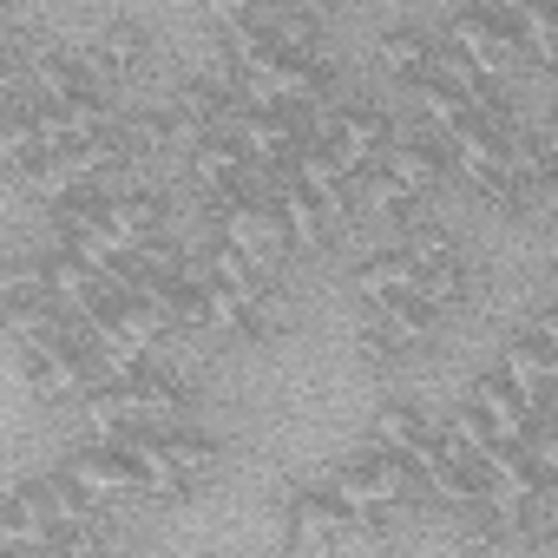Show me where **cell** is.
<instances>
[{
  "instance_id": "obj_1",
  "label": "cell",
  "mask_w": 558,
  "mask_h": 558,
  "mask_svg": "<svg viewBox=\"0 0 558 558\" xmlns=\"http://www.w3.org/2000/svg\"><path fill=\"white\" fill-rule=\"evenodd\" d=\"M440 40H447L460 60H473V66H480L493 86H506V80H519V73H525L519 34H512V14H499V8H480V0L453 8V21L440 27Z\"/></svg>"
},
{
  "instance_id": "obj_2",
  "label": "cell",
  "mask_w": 558,
  "mask_h": 558,
  "mask_svg": "<svg viewBox=\"0 0 558 558\" xmlns=\"http://www.w3.org/2000/svg\"><path fill=\"white\" fill-rule=\"evenodd\" d=\"M230 132H236V145L250 151V165H256V171H290V165H296V151L316 138V132H310V119H303V106H269V112L243 106V112L230 119Z\"/></svg>"
},
{
  "instance_id": "obj_3",
  "label": "cell",
  "mask_w": 558,
  "mask_h": 558,
  "mask_svg": "<svg viewBox=\"0 0 558 558\" xmlns=\"http://www.w3.org/2000/svg\"><path fill=\"white\" fill-rule=\"evenodd\" d=\"M66 466V480L93 499V506H138V499H151L145 493V473L132 466V453L125 447H112V440H93V447H80V453H66L60 460Z\"/></svg>"
},
{
  "instance_id": "obj_4",
  "label": "cell",
  "mask_w": 558,
  "mask_h": 558,
  "mask_svg": "<svg viewBox=\"0 0 558 558\" xmlns=\"http://www.w3.org/2000/svg\"><path fill=\"white\" fill-rule=\"evenodd\" d=\"M421 204L447 184V171H453V158H447V138L427 125V119H408L401 132H395V145H388V158H381Z\"/></svg>"
},
{
  "instance_id": "obj_5",
  "label": "cell",
  "mask_w": 558,
  "mask_h": 558,
  "mask_svg": "<svg viewBox=\"0 0 558 558\" xmlns=\"http://www.w3.org/2000/svg\"><path fill=\"white\" fill-rule=\"evenodd\" d=\"M395 132H401V119H395V112H381V106H342V112H329V119L316 125V138H329L355 171L381 165V158H388V145H395Z\"/></svg>"
},
{
  "instance_id": "obj_6",
  "label": "cell",
  "mask_w": 558,
  "mask_h": 558,
  "mask_svg": "<svg viewBox=\"0 0 558 558\" xmlns=\"http://www.w3.org/2000/svg\"><path fill=\"white\" fill-rule=\"evenodd\" d=\"M283 545L290 551H310V545H336L342 538V525H349V506L329 493V486H296V493H283Z\"/></svg>"
},
{
  "instance_id": "obj_7",
  "label": "cell",
  "mask_w": 558,
  "mask_h": 558,
  "mask_svg": "<svg viewBox=\"0 0 558 558\" xmlns=\"http://www.w3.org/2000/svg\"><path fill=\"white\" fill-rule=\"evenodd\" d=\"M440 34L434 27H421V21H395L381 40H375V66L388 73V80H401L408 93L421 86V80H440Z\"/></svg>"
},
{
  "instance_id": "obj_8",
  "label": "cell",
  "mask_w": 558,
  "mask_h": 558,
  "mask_svg": "<svg viewBox=\"0 0 558 558\" xmlns=\"http://www.w3.org/2000/svg\"><path fill=\"white\" fill-rule=\"evenodd\" d=\"M466 401L480 408V421H486L499 440H532V434L545 427V414H538V408H532V401H525L506 375H499V368H493V375H473Z\"/></svg>"
},
{
  "instance_id": "obj_9",
  "label": "cell",
  "mask_w": 558,
  "mask_h": 558,
  "mask_svg": "<svg viewBox=\"0 0 558 558\" xmlns=\"http://www.w3.org/2000/svg\"><path fill=\"white\" fill-rule=\"evenodd\" d=\"M499 375L551 421V408H558V381H551V349L532 336V329H519V336H506V349H499Z\"/></svg>"
},
{
  "instance_id": "obj_10",
  "label": "cell",
  "mask_w": 558,
  "mask_h": 558,
  "mask_svg": "<svg viewBox=\"0 0 558 558\" xmlns=\"http://www.w3.org/2000/svg\"><path fill=\"white\" fill-rule=\"evenodd\" d=\"M0 551L8 558H53V519H47L34 480L14 486L8 506H0Z\"/></svg>"
},
{
  "instance_id": "obj_11",
  "label": "cell",
  "mask_w": 558,
  "mask_h": 558,
  "mask_svg": "<svg viewBox=\"0 0 558 558\" xmlns=\"http://www.w3.org/2000/svg\"><path fill=\"white\" fill-rule=\"evenodd\" d=\"M93 60L106 73V86H125V80H138L151 66V34L138 21H125V14H106L99 34H93Z\"/></svg>"
},
{
  "instance_id": "obj_12",
  "label": "cell",
  "mask_w": 558,
  "mask_h": 558,
  "mask_svg": "<svg viewBox=\"0 0 558 558\" xmlns=\"http://www.w3.org/2000/svg\"><path fill=\"white\" fill-rule=\"evenodd\" d=\"M414 210H421V197L388 171V165H368V171H355V223H395V236L414 223Z\"/></svg>"
},
{
  "instance_id": "obj_13",
  "label": "cell",
  "mask_w": 558,
  "mask_h": 558,
  "mask_svg": "<svg viewBox=\"0 0 558 558\" xmlns=\"http://www.w3.org/2000/svg\"><path fill=\"white\" fill-rule=\"evenodd\" d=\"M184 165H191V184L197 191H223V184H243L250 178V151L236 145V132H204L184 151Z\"/></svg>"
},
{
  "instance_id": "obj_14",
  "label": "cell",
  "mask_w": 558,
  "mask_h": 558,
  "mask_svg": "<svg viewBox=\"0 0 558 558\" xmlns=\"http://www.w3.org/2000/svg\"><path fill=\"white\" fill-rule=\"evenodd\" d=\"M375 310V323L401 342V349H427L434 342V329H440V310L421 296V283L414 290H401V296H381V303H368Z\"/></svg>"
},
{
  "instance_id": "obj_15",
  "label": "cell",
  "mask_w": 558,
  "mask_h": 558,
  "mask_svg": "<svg viewBox=\"0 0 558 558\" xmlns=\"http://www.w3.org/2000/svg\"><path fill=\"white\" fill-rule=\"evenodd\" d=\"M414 283H421V263H414L401 243H381V250H368V256L355 263V296H368V303L401 296V290H414Z\"/></svg>"
},
{
  "instance_id": "obj_16",
  "label": "cell",
  "mask_w": 558,
  "mask_h": 558,
  "mask_svg": "<svg viewBox=\"0 0 558 558\" xmlns=\"http://www.w3.org/2000/svg\"><path fill=\"white\" fill-rule=\"evenodd\" d=\"M106 223H112L119 236L145 243V236H158V230L171 223V197H165V191H125V184H112V197H106Z\"/></svg>"
},
{
  "instance_id": "obj_17",
  "label": "cell",
  "mask_w": 558,
  "mask_h": 558,
  "mask_svg": "<svg viewBox=\"0 0 558 558\" xmlns=\"http://www.w3.org/2000/svg\"><path fill=\"white\" fill-rule=\"evenodd\" d=\"M525 73H558V0H532V8L512 14Z\"/></svg>"
},
{
  "instance_id": "obj_18",
  "label": "cell",
  "mask_w": 558,
  "mask_h": 558,
  "mask_svg": "<svg viewBox=\"0 0 558 558\" xmlns=\"http://www.w3.org/2000/svg\"><path fill=\"white\" fill-rule=\"evenodd\" d=\"M414 106H421V119H427L440 138H453L460 125H473V93L453 86V80H421V86H414Z\"/></svg>"
},
{
  "instance_id": "obj_19",
  "label": "cell",
  "mask_w": 558,
  "mask_h": 558,
  "mask_svg": "<svg viewBox=\"0 0 558 558\" xmlns=\"http://www.w3.org/2000/svg\"><path fill=\"white\" fill-rule=\"evenodd\" d=\"M427 434H434V421L421 414V401H381L375 421H368V440H375V447H395V453L421 447Z\"/></svg>"
},
{
  "instance_id": "obj_20",
  "label": "cell",
  "mask_w": 558,
  "mask_h": 558,
  "mask_svg": "<svg viewBox=\"0 0 558 558\" xmlns=\"http://www.w3.org/2000/svg\"><path fill=\"white\" fill-rule=\"evenodd\" d=\"M165 447H171V460L191 473V480H204V473H217V460H223V447L210 440V434H197L191 421H178V427H165Z\"/></svg>"
},
{
  "instance_id": "obj_21",
  "label": "cell",
  "mask_w": 558,
  "mask_h": 558,
  "mask_svg": "<svg viewBox=\"0 0 558 558\" xmlns=\"http://www.w3.org/2000/svg\"><path fill=\"white\" fill-rule=\"evenodd\" d=\"M421 296H427L440 316H447V310H460V303H466V263H460V256L427 263V269H421Z\"/></svg>"
},
{
  "instance_id": "obj_22",
  "label": "cell",
  "mask_w": 558,
  "mask_h": 558,
  "mask_svg": "<svg viewBox=\"0 0 558 558\" xmlns=\"http://www.w3.org/2000/svg\"><path fill=\"white\" fill-rule=\"evenodd\" d=\"M395 243H401V250H408L421 269H427V263H447V256H460V250H453V230H447V223H434V217H414V223H408Z\"/></svg>"
},
{
  "instance_id": "obj_23",
  "label": "cell",
  "mask_w": 558,
  "mask_h": 558,
  "mask_svg": "<svg viewBox=\"0 0 558 558\" xmlns=\"http://www.w3.org/2000/svg\"><path fill=\"white\" fill-rule=\"evenodd\" d=\"M269 34H276V47H283V53H323V40H329L316 14H276Z\"/></svg>"
},
{
  "instance_id": "obj_24",
  "label": "cell",
  "mask_w": 558,
  "mask_h": 558,
  "mask_svg": "<svg viewBox=\"0 0 558 558\" xmlns=\"http://www.w3.org/2000/svg\"><path fill=\"white\" fill-rule=\"evenodd\" d=\"M355 362L381 375V368H395V362H401V342H395V336H388V329H381V323L368 316V323L355 329Z\"/></svg>"
},
{
  "instance_id": "obj_25",
  "label": "cell",
  "mask_w": 558,
  "mask_h": 558,
  "mask_svg": "<svg viewBox=\"0 0 558 558\" xmlns=\"http://www.w3.org/2000/svg\"><path fill=\"white\" fill-rule=\"evenodd\" d=\"M197 8L230 34V27H250V21H263V0H197Z\"/></svg>"
},
{
  "instance_id": "obj_26",
  "label": "cell",
  "mask_w": 558,
  "mask_h": 558,
  "mask_svg": "<svg viewBox=\"0 0 558 558\" xmlns=\"http://www.w3.org/2000/svg\"><path fill=\"white\" fill-rule=\"evenodd\" d=\"M525 453H532V466H538V480H558V421H545L532 440H525Z\"/></svg>"
},
{
  "instance_id": "obj_27",
  "label": "cell",
  "mask_w": 558,
  "mask_h": 558,
  "mask_svg": "<svg viewBox=\"0 0 558 558\" xmlns=\"http://www.w3.org/2000/svg\"><path fill=\"white\" fill-rule=\"evenodd\" d=\"M276 14H316V0H263V21H276Z\"/></svg>"
},
{
  "instance_id": "obj_28",
  "label": "cell",
  "mask_w": 558,
  "mask_h": 558,
  "mask_svg": "<svg viewBox=\"0 0 558 558\" xmlns=\"http://www.w3.org/2000/svg\"><path fill=\"white\" fill-rule=\"evenodd\" d=\"M532 132H538V145H545V158L558 165V119H545V125H532Z\"/></svg>"
}]
</instances>
